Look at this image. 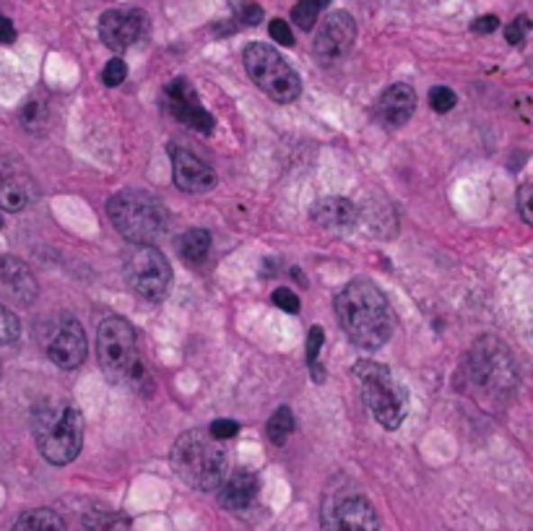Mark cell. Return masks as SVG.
I'll return each instance as SVG.
<instances>
[{"label": "cell", "mask_w": 533, "mask_h": 531, "mask_svg": "<svg viewBox=\"0 0 533 531\" xmlns=\"http://www.w3.org/2000/svg\"><path fill=\"white\" fill-rule=\"evenodd\" d=\"M354 378L362 386V393H365V401L370 407L372 417L385 430L401 427L406 409H409V393L395 383L391 370L385 365L372 362V360H359L354 365Z\"/></svg>", "instance_id": "obj_6"}, {"label": "cell", "mask_w": 533, "mask_h": 531, "mask_svg": "<svg viewBox=\"0 0 533 531\" xmlns=\"http://www.w3.org/2000/svg\"><path fill=\"white\" fill-rule=\"evenodd\" d=\"M125 76H128V66H125V60L122 58H113L104 70H102V81L107 84V87H120L122 81H125Z\"/></svg>", "instance_id": "obj_29"}, {"label": "cell", "mask_w": 533, "mask_h": 531, "mask_svg": "<svg viewBox=\"0 0 533 531\" xmlns=\"http://www.w3.org/2000/svg\"><path fill=\"white\" fill-rule=\"evenodd\" d=\"M177 251L185 258L187 263L201 266L211 253V234L206 230H187L177 240Z\"/></svg>", "instance_id": "obj_22"}, {"label": "cell", "mask_w": 533, "mask_h": 531, "mask_svg": "<svg viewBox=\"0 0 533 531\" xmlns=\"http://www.w3.org/2000/svg\"><path fill=\"white\" fill-rule=\"evenodd\" d=\"M172 175L175 185L185 193H209L216 185V172L187 149H172Z\"/></svg>", "instance_id": "obj_15"}, {"label": "cell", "mask_w": 533, "mask_h": 531, "mask_svg": "<svg viewBox=\"0 0 533 531\" xmlns=\"http://www.w3.org/2000/svg\"><path fill=\"white\" fill-rule=\"evenodd\" d=\"M528 29H531L528 16H518V19H515V22H512L510 26L505 29V37H508V42H510V45H520Z\"/></svg>", "instance_id": "obj_34"}, {"label": "cell", "mask_w": 533, "mask_h": 531, "mask_svg": "<svg viewBox=\"0 0 533 531\" xmlns=\"http://www.w3.org/2000/svg\"><path fill=\"white\" fill-rule=\"evenodd\" d=\"M0 281L19 302H32L37 298V279L22 258H14V255L0 258Z\"/></svg>", "instance_id": "obj_18"}, {"label": "cell", "mask_w": 533, "mask_h": 531, "mask_svg": "<svg viewBox=\"0 0 533 531\" xmlns=\"http://www.w3.org/2000/svg\"><path fill=\"white\" fill-rule=\"evenodd\" d=\"M45 352L47 360L60 370H76L78 365H84L86 360V334L81 324L63 313L55 318V324L50 325L45 339Z\"/></svg>", "instance_id": "obj_10"}, {"label": "cell", "mask_w": 533, "mask_h": 531, "mask_svg": "<svg viewBox=\"0 0 533 531\" xmlns=\"http://www.w3.org/2000/svg\"><path fill=\"white\" fill-rule=\"evenodd\" d=\"M292 433H294V415H292L289 407H281V409H276V412L271 415V419H268L266 435H268V440H271L274 445H284Z\"/></svg>", "instance_id": "obj_23"}, {"label": "cell", "mask_w": 533, "mask_h": 531, "mask_svg": "<svg viewBox=\"0 0 533 531\" xmlns=\"http://www.w3.org/2000/svg\"><path fill=\"white\" fill-rule=\"evenodd\" d=\"M164 105L172 113L175 120H180L195 133H211L213 131V117L201 105L198 94L187 78H175L164 87Z\"/></svg>", "instance_id": "obj_12"}, {"label": "cell", "mask_w": 533, "mask_h": 531, "mask_svg": "<svg viewBox=\"0 0 533 531\" xmlns=\"http://www.w3.org/2000/svg\"><path fill=\"white\" fill-rule=\"evenodd\" d=\"M268 32H271V37L276 40L278 45H284V47L294 45V34H292L289 23L284 22V19H274L271 26H268Z\"/></svg>", "instance_id": "obj_33"}, {"label": "cell", "mask_w": 533, "mask_h": 531, "mask_svg": "<svg viewBox=\"0 0 533 531\" xmlns=\"http://www.w3.org/2000/svg\"><path fill=\"white\" fill-rule=\"evenodd\" d=\"M0 230H3V214H0Z\"/></svg>", "instance_id": "obj_39"}, {"label": "cell", "mask_w": 533, "mask_h": 531, "mask_svg": "<svg viewBox=\"0 0 533 531\" xmlns=\"http://www.w3.org/2000/svg\"><path fill=\"white\" fill-rule=\"evenodd\" d=\"M11 531H66V521L50 508H34L22 513Z\"/></svg>", "instance_id": "obj_21"}, {"label": "cell", "mask_w": 533, "mask_h": 531, "mask_svg": "<svg viewBox=\"0 0 533 531\" xmlns=\"http://www.w3.org/2000/svg\"><path fill=\"white\" fill-rule=\"evenodd\" d=\"M531 185H520V190H518V206H520V214H523V222L526 224H531L533 222V211H531Z\"/></svg>", "instance_id": "obj_36"}, {"label": "cell", "mask_w": 533, "mask_h": 531, "mask_svg": "<svg viewBox=\"0 0 533 531\" xmlns=\"http://www.w3.org/2000/svg\"><path fill=\"white\" fill-rule=\"evenodd\" d=\"M146 26H149V19L139 8H113V11H104L99 19V37L110 50L122 52L139 42L146 34Z\"/></svg>", "instance_id": "obj_13"}, {"label": "cell", "mask_w": 533, "mask_h": 531, "mask_svg": "<svg viewBox=\"0 0 533 531\" xmlns=\"http://www.w3.org/2000/svg\"><path fill=\"white\" fill-rule=\"evenodd\" d=\"M274 305L281 307L284 313H297L300 310V298L289 287H278L276 292H274Z\"/></svg>", "instance_id": "obj_31"}, {"label": "cell", "mask_w": 533, "mask_h": 531, "mask_svg": "<svg viewBox=\"0 0 533 531\" xmlns=\"http://www.w3.org/2000/svg\"><path fill=\"white\" fill-rule=\"evenodd\" d=\"M336 318L359 349H380L393 334L388 298L367 279H354L336 298Z\"/></svg>", "instance_id": "obj_1"}, {"label": "cell", "mask_w": 533, "mask_h": 531, "mask_svg": "<svg viewBox=\"0 0 533 531\" xmlns=\"http://www.w3.org/2000/svg\"><path fill=\"white\" fill-rule=\"evenodd\" d=\"M312 219L325 230H348L357 224V206L348 198H339V196L321 198L312 206Z\"/></svg>", "instance_id": "obj_19"}, {"label": "cell", "mask_w": 533, "mask_h": 531, "mask_svg": "<svg viewBox=\"0 0 533 531\" xmlns=\"http://www.w3.org/2000/svg\"><path fill=\"white\" fill-rule=\"evenodd\" d=\"M84 524L89 531H131L128 521L120 513H107V510H92Z\"/></svg>", "instance_id": "obj_25"}, {"label": "cell", "mask_w": 533, "mask_h": 531, "mask_svg": "<svg viewBox=\"0 0 533 531\" xmlns=\"http://www.w3.org/2000/svg\"><path fill=\"white\" fill-rule=\"evenodd\" d=\"M325 344V334L321 325H312L310 328V336H307V362L310 365H315L318 362V354H321V349Z\"/></svg>", "instance_id": "obj_30"}, {"label": "cell", "mask_w": 533, "mask_h": 531, "mask_svg": "<svg viewBox=\"0 0 533 531\" xmlns=\"http://www.w3.org/2000/svg\"><path fill=\"white\" fill-rule=\"evenodd\" d=\"M245 69L250 73L253 84L263 94H268L278 105H289L300 99L302 81L297 70L292 69L276 50L263 42H253L245 47Z\"/></svg>", "instance_id": "obj_7"}, {"label": "cell", "mask_w": 533, "mask_h": 531, "mask_svg": "<svg viewBox=\"0 0 533 531\" xmlns=\"http://www.w3.org/2000/svg\"><path fill=\"white\" fill-rule=\"evenodd\" d=\"M237 14H239V22L248 23V26H257V23L263 22V8L256 5V3H242L237 8Z\"/></svg>", "instance_id": "obj_35"}, {"label": "cell", "mask_w": 533, "mask_h": 531, "mask_svg": "<svg viewBox=\"0 0 533 531\" xmlns=\"http://www.w3.org/2000/svg\"><path fill=\"white\" fill-rule=\"evenodd\" d=\"M172 469L193 490L211 492L227 477V451L209 433L187 430L172 445Z\"/></svg>", "instance_id": "obj_3"}, {"label": "cell", "mask_w": 533, "mask_h": 531, "mask_svg": "<svg viewBox=\"0 0 533 531\" xmlns=\"http://www.w3.org/2000/svg\"><path fill=\"white\" fill-rule=\"evenodd\" d=\"M16 40V29H14V22L0 16V45H11Z\"/></svg>", "instance_id": "obj_38"}, {"label": "cell", "mask_w": 533, "mask_h": 531, "mask_svg": "<svg viewBox=\"0 0 533 531\" xmlns=\"http://www.w3.org/2000/svg\"><path fill=\"white\" fill-rule=\"evenodd\" d=\"M497 26H500V19H497V16H482V19H476V22L471 23V29H474L476 34H492Z\"/></svg>", "instance_id": "obj_37"}, {"label": "cell", "mask_w": 533, "mask_h": 531, "mask_svg": "<svg viewBox=\"0 0 533 531\" xmlns=\"http://www.w3.org/2000/svg\"><path fill=\"white\" fill-rule=\"evenodd\" d=\"M107 214L115 230L136 245H151L167 227L164 206L143 190H122L113 196Z\"/></svg>", "instance_id": "obj_4"}, {"label": "cell", "mask_w": 533, "mask_h": 531, "mask_svg": "<svg viewBox=\"0 0 533 531\" xmlns=\"http://www.w3.org/2000/svg\"><path fill=\"white\" fill-rule=\"evenodd\" d=\"M357 40V23L347 11H336L325 16L315 37V52L321 58H344Z\"/></svg>", "instance_id": "obj_14"}, {"label": "cell", "mask_w": 533, "mask_h": 531, "mask_svg": "<svg viewBox=\"0 0 533 531\" xmlns=\"http://www.w3.org/2000/svg\"><path fill=\"white\" fill-rule=\"evenodd\" d=\"M417 110V92L409 84L388 87L377 102V120L385 128H401Z\"/></svg>", "instance_id": "obj_17"}, {"label": "cell", "mask_w": 533, "mask_h": 531, "mask_svg": "<svg viewBox=\"0 0 533 531\" xmlns=\"http://www.w3.org/2000/svg\"><path fill=\"white\" fill-rule=\"evenodd\" d=\"M34 198V180L22 164L14 160H0V208L22 211Z\"/></svg>", "instance_id": "obj_16"}, {"label": "cell", "mask_w": 533, "mask_h": 531, "mask_svg": "<svg viewBox=\"0 0 533 531\" xmlns=\"http://www.w3.org/2000/svg\"><path fill=\"white\" fill-rule=\"evenodd\" d=\"M461 375L468 393L489 412L508 404L518 383L515 357L494 336H482L471 344L461 365Z\"/></svg>", "instance_id": "obj_2"}, {"label": "cell", "mask_w": 533, "mask_h": 531, "mask_svg": "<svg viewBox=\"0 0 533 531\" xmlns=\"http://www.w3.org/2000/svg\"><path fill=\"white\" fill-rule=\"evenodd\" d=\"M50 123V115H47V107L40 102V99H32L22 113V125L29 131V133H40L45 131V125Z\"/></svg>", "instance_id": "obj_26"}, {"label": "cell", "mask_w": 533, "mask_h": 531, "mask_svg": "<svg viewBox=\"0 0 533 531\" xmlns=\"http://www.w3.org/2000/svg\"><path fill=\"white\" fill-rule=\"evenodd\" d=\"M330 0H297V5H294V11H292V22L297 23L300 29H312L315 22H318V16H321V11H323L325 5H328Z\"/></svg>", "instance_id": "obj_24"}, {"label": "cell", "mask_w": 533, "mask_h": 531, "mask_svg": "<svg viewBox=\"0 0 533 531\" xmlns=\"http://www.w3.org/2000/svg\"><path fill=\"white\" fill-rule=\"evenodd\" d=\"M19 334H22V324H19V318H16L8 307H3V305H0V344H11V342H16V339H19Z\"/></svg>", "instance_id": "obj_27"}, {"label": "cell", "mask_w": 533, "mask_h": 531, "mask_svg": "<svg viewBox=\"0 0 533 531\" xmlns=\"http://www.w3.org/2000/svg\"><path fill=\"white\" fill-rule=\"evenodd\" d=\"M219 506L227 510H242L248 508L257 495V477L248 469L234 471L232 477L219 485Z\"/></svg>", "instance_id": "obj_20"}, {"label": "cell", "mask_w": 533, "mask_h": 531, "mask_svg": "<svg viewBox=\"0 0 533 531\" xmlns=\"http://www.w3.org/2000/svg\"><path fill=\"white\" fill-rule=\"evenodd\" d=\"M456 92L453 89H447V87H435L432 92H429V107L435 110V113H440V115H445V113H450L453 107H456Z\"/></svg>", "instance_id": "obj_28"}, {"label": "cell", "mask_w": 533, "mask_h": 531, "mask_svg": "<svg viewBox=\"0 0 533 531\" xmlns=\"http://www.w3.org/2000/svg\"><path fill=\"white\" fill-rule=\"evenodd\" d=\"M96 357L113 383H128L140 375L136 331L120 316L104 318L96 328Z\"/></svg>", "instance_id": "obj_5"}, {"label": "cell", "mask_w": 533, "mask_h": 531, "mask_svg": "<svg viewBox=\"0 0 533 531\" xmlns=\"http://www.w3.org/2000/svg\"><path fill=\"white\" fill-rule=\"evenodd\" d=\"M37 445L47 462L55 466L70 463L84 445V415L78 407H63L58 415H50L37 427Z\"/></svg>", "instance_id": "obj_8"}, {"label": "cell", "mask_w": 533, "mask_h": 531, "mask_svg": "<svg viewBox=\"0 0 533 531\" xmlns=\"http://www.w3.org/2000/svg\"><path fill=\"white\" fill-rule=\"evenodd\" d=\"M125 279L146 300H162L172 284V269L164 253L154 245H133L125 255Z\"/></svg>", "instance_id": "obj_9"}, {"label": "cell", "mask_w": 533, "mask_h": 531, "mask_svg": "<svg viewBox=\"0 0 533 531\" xmlns=\"http://www.w3.org/2000/svg\"><path fill=\"white\" fill-rule=\"evenodd\" d=\"M323 531H377L380 521L362 495H333L323 503Z\"/></svg>", "instance_id": "obj_11"}, {"label": "cell", "mask_w": 533, "mask_h": 531, "mask_svg": "<svg viewBox=\"0 0 533 531\" xmlns=\"http://www.w3.org/2000/svg\"><path fill=\"white\" fill-rule=\"evenodd\" d=\"M239 433V425L234 422V419H216V422H211V430L209 435L216 440H230L234 438Z\"/></svg>", "instance_id": "obj_32"}]
</instances>
